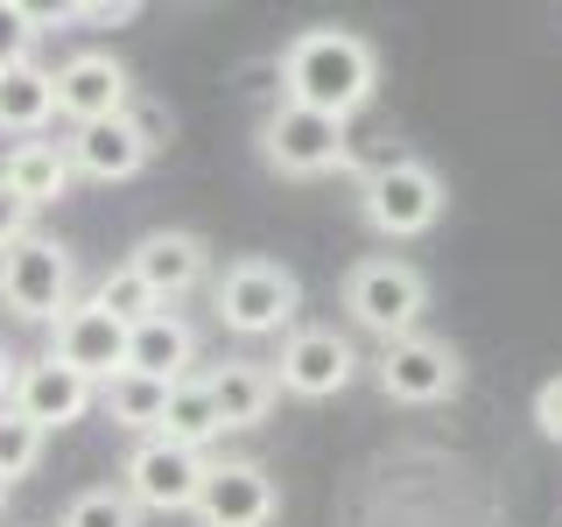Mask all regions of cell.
Listing matches in <instances>:
<instances>
[{
  "mask_svg": "<svg viewBox=\"0 0 562 527\" xmlns=\"http://www.w3.org/2000/svg\"><path fill=\"white\" fill-rule=\"evenodd\" d=\"M274 506H281V492L268 479V464H254V457H211L190 514H198V527H268Z\"/></svg>",
  "mask_w": 562,
  "mask_h": 527,
  "instance_id": "cell-10",
  "label": "cell"
},
{
  "mask_svg": "<svg viewBox=\"0 0 562 527\" xmlns=\"http://www.w3.org/2000/svg\"><path fill=\"white\" fill-rule=\"evenodd\" d=\"M49 120H57V70H43L35 57L0 70V134L35 141Z\"/></svg>",
  "mask_w": 562,
  "mask_h": 527,
  "instance_id": "cell-19",
  "label": "cell"
},
{
  "mask_svg": "<svg viewBox=\"0 0 562 527\" xmlns=\"http://www.w3.org/2000/svg\"><path fill=\"white\" fill-rule=\"evenodd\" d=\"M295 310H303V281L268 254H246L211 281V316H218L233 338H289Z\"/></svg>",
  "mask_w": 562,
  "mask_h": 527,
  "instance_id": "cell-2",
  "label": "cell"
},
{
  "mask_svg": "<svg viewBox=\"0 0 562 527\" xmlns=\"http://www.w3.org/2000/svg\"><path fill=\"white\" fill-rule=\"evenodd\" d=\"M57 527H140V506H134L120 485H85L78 500L64 506Z\"/></svg>",
  "mask_w": 562,
  "mask_h": 527,
  "instance_id": "cell-23",
  "label": "cell"
},
{
  "mask_svg": "<svg viewBox=\"0 0 562 527\" xmlns=\"http://www.w3.org/2000/svg\"><path fill=\"white\" fill-rule=\"evenodd\" d=\"M14 373H22V359L0 345V408H8V394H14Z\"/></svg>",
  "mask_w": 562,
  "mask_h": 527,
  "instance_id": "cell-29",
  "label": "cell"
},
{
  "mask_svg": "<svg viewBox=\"0 0 562 527\" xmlns=\"http://www.w3.org/2000/svg\"><path fill=\"white\" fill-rule=\"evenodd\" d=\"M92 303L105 310V316H113V324H140V316H155V310H162V303H155V295H148V281H140L134 268H127V260H120V268L113 274H105L99 281V289H92Z\"/></svg>",
  "mask_w": 562,
  "mask_h": 527,
  "instance_id": "cell-24",
  "label": "cell"
},
{
  "mask_svg": "<svg viewBox=\"0 0 562 527\" xmlns=\"http://www.w3.org/2000/svg\"><path fill=\"white\" fill-rule=\"evenodd\" d=\"M535 429L549 436V444H562V373H555V380L535 394Z\"/></svg>",
  "mask_w": 562,
  "mask_h": 527,
  "instance_id": "cell-28",
  "label": "cell"
},
{
  "mask_svg": "<svg viewBox=\"0 0 562 527\" xmlns=\"http://www.w3.org/2000/svg\"><path fill=\"white\" fill-rule=\"evenodd\" d=\"M204 386H211V401H218L225 429H260V422L274 415V401H281L274 366H260V359H225L218 373H204Z\"/></svg>",
  "mask_w": 562,
  "mask_h": 527,
  "instance_id": "cell-18",
  "label": "cell"
},
{
  "mask_svg": "<svg viewBox=\"0 0 562 527\" xmlns=\"http://www.w3.org/2000/svg\"><path fill=\"white\" fill-rule=\"evenodd\" d=\"M380 85V57L351 29H303L281 49V99L310 105L324 120H351Z\"/></svg>",
  "mask_w": 562,
  "mask_h": 527,
  "instance_id": "cell-1",
  "label": "cell"
},
{
  "mask_svg": "<svg viewBox=\"0 0 562 527\" xmlns=\"http://www.w3.org/2000/svg\"><path fill=\"white\" fill-rule=\"evenodd\" d=\"M155 436H169V444H183V450H198V457L225 436L218 401H211L204 373H190V380H176V386H169V408H162V429H155Z\"/></svg>",
  "mask_w": 562,
  "mask_h": 527,
  "instance_id": "cell-20",
  "label": "cell"
},
{
  "mask_svg": "<svg viewBox=\"0 0 562 527\" xmlns=\"http://www.w3.org/2000/svg\"><path fill=\"white\" fill-rule=\"evenodd\" d=\"M64 155H70V169L92 176V183H127V176L148 169V148L134 141L127 113H120V120H99V127H70Z\"/></svg>",
  "mask_w": 562,
  "mask_h": 527,
  "instance_id": "cell-16",
  "label": "cell"
},
{
  "mask_svg": "<svg viewBox=\"0 0 562 527\" xmlns=\"http://www.w3.org/2000/svg\"><path fill=\"white\" fill-rule=\"evenodd\" d=\"M8 408L14 415H29L35 429H70V422H85L99 408V386L92 380H78L70 366H57L43 351V359H22V373H14V394H8Z\"/></svg>",
  "mask_w": 562,
  "mask_h": 527,
  "instance_id": "cell-13",
  "label": "cell"
},
{
  "mask_svg": "<svg viewBox=\"0 0 562 527\" xmlns=\"http://www.w3.org/2000/svg\"><path fill=\"white\" fill-rule=\"evenodd\" d=\"M204 464L211 457L169 444V436H140L120 464V492L140 506V514H190L198 506V485H204Z\"/></svg>",
  "mask_w": 562,
  "mask_h": 527,
  "instance_id": "cell-8",
  "label": "cell"
},
{
  "mask_svg": "<svg viewBox=\"0 0 562 527\" xmlns=\"http://www.w3.org/2000/svg\"><path fill=\"white\" fill-rule=\"evenodd\" d=\"M260 155H268V169L310 183V176H338L351 162V141H345V120H324L310 105L281 99L268 113V127H260Z\"/></svg>",
  "mask_w": 562,
  "mask_h": 527,
  "instance_id": "cell-6",
  "label": "cell"
},
{
  "mask_svg": "<svg viewBox=\"0 0 562 527\" xmlns=\"http://www.w3.org/2000/svg\"><path fill=\"white\" fill-rule=\"evenodd\" d=\"M359 218L380 239H422L443 218V176L415 155H386L380 169L359 176Z\"/></svg>",
  "mask_w": 562,
  "mask_h": 527,
  "instance_id": "cell-5",
  "label": "cell"
},
{
  "mask_svg": "<svg viewBox=\"0 0 562 527\" xmlns=\"http://www.w3.org/2000/svg\"><path fill=\"white\" fill-rule=\"evenodd\" d=\"M190 366H198V330H190L169 303L127 330V373L176 386V380H190Z\"/></svg>",
  "mask_w": 562,
  "mask_h": 527,
  "instance_id": "cell-15",
  "label": "cell"
},
{
  "mask_svg": "<svg viewBox=\"0 0 562 527\" xmlns=\"http://www.w3.org/2000/svg\"><path fill=\"white\" fill-rule=\"evenodd\" d=\"M345 310H351V324L380 345L415 338L422 310H429V281L401 254H366V260H351V274H345Z\"/></svg>",
  "mask_w": 562,
  "mask_h": 527,
  "instance_id": "cell-3",
  "label": "cell"
},
{
  "mask_svg": "<svg viewBox=\"0 0 562 527\" xmlns=\"http://www.w3.org/2000/svg\"><path fill=\"white\" fill-rule=\"evenodd\" d=\"M373 373H380V394H386V401L429 408V401H450L457 386H464V359H457V345L429 338V330H415V338L380 345Z\"/></svg>",
  "mask_w": 562,
  "mask_h": 527,
  "instance_id": "cell-9",
  "label": "cell"
},
{
  "mask_svg": "<svg viewBox=\"0 0 562 527\" xmlns=\"http://www.w3.org/2000/svg\"><path fill=\"white\" fill-rule=\"evenodd\" d=\"M78 303V254L49 233H29L0 246V310L22 324H57Z\"/></svg>",
  "mask_w": 562,
  "mask_h": 527,
  "instance_id": "cell-4",
  "label": "cell"
},
{
  "mask_svg": "<svg viewBox=\"0 0 562 527\" xmlns=\"http://www.w3.org/2000/svg\"><path fill=\"white\" fill-rule=\"evenodd\" d=\"M70 155H64V141H14L8 155H0V183L14 190L29 211H43V204H57V198H70Z\"/></svg>",
  "mask_w": 562,
  "mask_h": 527,
  "instance_id": "cell-17",
  "label": "cell"
},
{
  "mask_svg": "<svg viewBox=\"0 0 562 527\" xmlns=\"http://www.w3.org/2000/svg\"><path fill=\"white\" fill-rule=\"evenodd\" d=\"M359 380V345L345 338L338 324H295L281 338V359H274V386L295 401H330Z\"/></svg>",
  "mask_w": 562,
  "mask_h": 527,
  "instance_id": "cell-7",
  "label": "cell"
},
{
  "mask_svg": "<svg viewBox=\"0 0 562 527\" xmlns=\"http://www.w3.org/2000/svg\"><path fill=\"white\" fill-rule=\"evenodd\" d=\"M29 233H35V211L0 183V246H14V239H29Z\"/></svg>",
  "mask_w": 562,
  "mask_h": 527,
  "instance_id": "cell-27",
  "label": "cell"
},
{
  "mask_svg": "<svg viewBox=\"0 0 562 527\" xmlns=\"http://www.w3.org/2000/svg\"><path fill=\"white\" fill-rule=\"evenodd\" d=\"M0 506H8V485H0Z\"/></svg>",
  "mask_w": 562,
  "mask_h": 527,
  "instance_id": "cell-30",
  "label": "cell"
},
{
  "mask_svg": "<svg viewBox=\"0 0 562 527\" xmlns=\"http://www.w3.org/2000/svg\"><path fill=\"white\" fill-rule=\"evenodd\" d=\"M35 35H43V8H22V0H0V70L35 57Z\"/></svg>",
  "mask_w": 562,
  "mask_h": 527,
  "instance_id": "cell-25",
  "label": "cell"
},
{
  "mask_svg": "<svg viewBox=\"0 0 562 527\" xmlns=\"http://www.w3.org/2000/svg\"><path fill=\"white\" fill-rule=\"evenodd\" d=\"M127 268L148 281L155 303H176V295H190L211 274V246L198 233H183V225H162V233H140L127 246Z\"/></svg>",
  "mask_w": 562,
  "mask_h": 527,
  "instance_id": "cell-14",
  "label": "cell"
},
{
  "mask_svg": "<svg viewBox=\"0 0 562 527\" xmlns=\"http://www.w3.org/2000/svg\"><path fill=\"white\" fill-rule=\"evenodd\" d=\"M99 408L134 436H155L162 429V408H169V386L162 380H140V373H113L99 386Z\"/></svg>",
  "mask_w": 562,
  "mask_h": 527,
  "instance_id": "cell-21",
  "label": "cell"
},
{
  "mask_svg": "<svg viewBox=\"0 0 562 527\" xmlns=\"http://www.w3.org/2000/svg\"><path fill=\"white\" fill-rule=\"evenodd\" d=\"M127 105H134V78L113 49H78V57L57 64V120L99 127V120H120Z\"/></svg>",
  "mask_w": 562,
  "mask_h": 527,
  "instance_id": "cell-11",
  "label": "cell"
},
{
  "mask_svg": "<svg viewBox=\"0 0 562 527\" xmlns=\"http://www.w3.org/2000/svg\"><path fill=\"white\" fill-rule=\"evenodd\" d=\"M127 127H134V141L148 155H162L169 141H176V120H169V105H155V99H140L134 92V105H127Z\"/></svg>",
  "mask_w": 562,
  "mask_h": 527,
  "instance_id": "cell-26",
  "label": "cell"
},
{
  "mask_svg": "<svg viewBox=\"0 0 562 527\" xmlns=\"http://www.w3.org/2000/svg\"><path fill=\"white\" fill-rule=\"evenodd\" d=\"M49 359L70 366L78 380L105 386L113 373H127V324H113V316L85 295V303H70L57 324H49Z\"/></svg>",
  "mask_w": 562,
  "mask_h": 527,
  "instance_id": "cell-12",
  "label": "cell"
},
{
  "mask_svg": "<svg viewBox=\"0 0 562 527\" xmlns=\"http://www.w3.org/2000/svg\"><path fill=\"white\" fill-rule=\"evenodd\" d=\"M43 444L49 436L35 429L29 415H14V408H0V485L14 492V479H29L35 464H43Z\"/></svg>",
  "mask_w": 562,
  "mask_h": 527,
  "instance_id": "cell-22",
  "label": "cell"
}]
</instances>
